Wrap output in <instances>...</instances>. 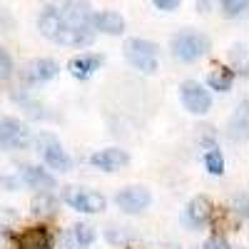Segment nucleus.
<instances>
[{"mask_svg":"<svg viewBox=\"0 0 249 249\" xmlns=\"http://www.w3.org/2000/svg\"><path fill=\"white\" fill-rule=\"evenodd\" d=\"M237 212L242 214V217H247V195H242V197H237Z\"/></svg>","mask_w":249,"mask_h":249,"instance_id":"nucleus-26","label":"nucleus"},{"mask_svg":"<svg viewBox=\"0 0 249 249\" xmlns=\"http://www.w3.org/2000/svg\"><path fill=\"white\" fill-rule=\"evenodd\" d=\"M130 237H132V234H127V232H120V234H117L115 230H107V239H110V242H120V244H122V242H127Z\"/></svg>","mask_w":249,"mask_h":249,"instance_id":"nucleus-25","label":"nucleus"},{"mask_svg":"<svg viewBox=\"0 0 249 249\" xmlns=\"http://www.w3.org/2000/svg\"><path fill=\"white\" fill-rule=\"evenodd\" d=\"M219 8H222V13L227 18H239V15L247 13V3H244V0H222Z\"/></svg>","mask_w":249,"mask_h":249,"instance_id":"nucleus-21","label":"nucleus"},{"mask_svg":"<svg viewBox=\"0 0 249 249\" xmlns=\"http://www.w3.org/2000/svg\"><path fill=\"white\" fill-rule=\"evenodd\" d=\"M170 48H172V55L177 60L192 62V60L210 53V37L202 33H195V30H182L170 40Z\"/></svg>","mask_w":249,"mask_h":249,"instance_id":"nucleus-2","label":"nucleus"},{"mask_svg":"<svg viewBox=\"0 0 249 249\" xmlns=\"http://www.w3.org/2000/svg\"><path fill=\"white\" fill-rule=\"evenodd\" d=\"M92 40H95V28H92V13L88 5L65 3L57 8L55 43L70 45V48H82V45H90Z\"/></svg>","mask_w":249,"mask_h":249,"instance_id":"nucleus-1","label":"nucleus"},{"mask_svg":"<svg viewBox=\"0 0 249 249\" xmlns=\"http://www.w3.org/2000/svg\"><path fill=\"white\" fill-rule=\"evenodd\" d=\"M204 164H207V170H210L212 175H222L224 172V157L217 147H210V152L204 155Z\"/></svg>","mask_w":249,"mask_h":249,"instance_id":"nucleus-19","label":"nucleus"},{"mask_svg":"<svg viewBox=\"0 0 249 249\" xmlns=\"http://www.w3.org/2000/svg\"><path fill=\"white\" fill-rule=\"evenodd\" d=\"M230 137L232 140H244L247 137V100L242 102V107H237L234 117L230 120Z\"/></svg>","mask_w":249,"mask_h":249,"instance_id":"nucleus-17","label":"nucleus"},{"mask_svg":"<svg viewBox=\"0 0 249 249\" xmlns=\"http://www.w3.org/2000/svg\"><path fill=\"white\" fill-rule=\"evenodd\" d=\"M13 75V60L8 55V50L0 48V82H5Z\"/></svg>","mask_w":249,"mask_h":249,"instance_id":"nucleus-22","label":"nucleus"},{"mask_svg":"<svg viewBox=\"0 0 249 249\" xmlns=\"http://www.w3.org/2000/svg\"><path fill=\"white\" fill-rule=\"evenodd\" d=\"M204 249H230V247H227V242L222 237H212L204 242Z\"/></svg>","mask_w":249,"mask_h":249,"instance_id":"nucleus-24","label":"nucleus"},{"mask_svg":"<svg viewBox=\"0 0 249 249\" xmlns=\"http://www.w3.org/2000/svg\"><path fill=\"white\" fill-rule=\"evenodd\" d=\"M55 207H57V202H55L50 195H45V192L33 199V212H35V214H50Z\"/></svg>","mask_w":249,"mask_h":249,"instance_id":"nucleus-20","label":"nucleus"},{"mask_svg":"<svg viewBox=\"0 0 249 249\" xmlns=\"http://www.w3.org/2000/svg\"><path fill=\"white\" fill-rule=\"evenodd\" d=\"M115 202H117L120 210L130 212V214H137L152 202V195H150V190H144V187H124V190L117 192Z\"/></svg>","mask_w":249,"mask_h":249,"instance_id":"nucleus-8","label":"nucleus"},{"mask_svg":"<svg viewBox=\"0 0 249 249\" xmlns=\"http://www.w3.org/2000/svg\"><path fill=\"white\" fill-rule=\"evenodd\" d=\"M15 249H53V237L45 227H30L15 237Z\"/></svg>","mask_w":249,"mask_h":249,"instance_id":"nucleus-9","label":"nucleus"},{"mask_svg":"<svg viewBox=\"0 0 249 249\" xmlns=\"http://www.w3.org/2000/svg\"><path fill=\"white\" fill-rule=\"evenodd\" d=\"M100 62H102L100 55H80V57H72L68 62V70L77 80H88V77L95 75V70L100 68Z\"/></svg>","mask_w":249,"mask_h":249,"instance_id":"nucleus-13","label":"nucleus"},{"mask_svg":"<svg viewBox=\"0 0 249 249\" xmlns=\"http://www.w3.org/2000/svg\"><path fill=\"white\" fill-rule=\"evenodd\" d=\"M155 8H157V10H164V13H170V10H177L179 3H177V0H155Z\"/></svg>","mask_w":249,"mask_h":249,"instance_id":"nucleus-23","label":"nucleus"},{"mask_svg":"<svg viewBox=\"0 0 249 249\" xmlns=\"http://www.w3.org/2000/svg\"><path fill=\"white\" fill-rule=\"evenodd\" d=\"M124 57L142 72H155L157 70V45L150 40L132 37L124 43Z\"/></svg>","mask_w":249,"mask_h":249,"instance_id":"nucleus-3","label":"nucleus"},{"mask_svg":"<svg viewBox=\"0 0 249 249\" xmlns=\"http://www.w3.org/2000/svg\"><path fill=\"white\" fill-rule=\"evenodd\" d=\"M62 199H65L72 210L77 212H85V214H95V212H102L105 210V197L92 192V190H82V187H68L62 192Z\"/></svg>","mask_w":249,"mask_h":249,"instance_id":"nucleus-4","label":"nucleus"},{"mask_svg":"<svg viewBox=\"0 0 249 249\" xmlns=\"http://www.w3.org/2000/svg\"><path fill=\"white\" fill-rule=\"evenodd\" d=\"M207 82H210L212 90L224 92V90L232 88V82H234V70H230V68H214V70L210 72V77H207Z\"/></svg>","mask_w":249,"mask_h":249,"instance_id":"nucleus-16","label":"nucleus"},{"mask_svg":"<svg viewBox=\"0 0 249 249\" xmlns=\"http://www.w3.org/2000/svg\"><path fill=\"white\" fill-rule=\"evenodd\" d=\"M92 28L107 35H120L124 30V18L115 10H100V13H92Z\"/></svg>","mask_w":249,"mask_h":249,"instance_id":"nucleus-11","label":"nucleus"},{"mask_svg":"<svg viewBox=\"0 0 249 249\" xmlns=\"http://www.w3.org/2000/svg\"><path fill=\"white\" fill-rule=\"evenodd\" d=\"M60 72V65L55 60H33L30 65L25 68V77L30 80V82H48V80H53L55 75Z\"/></svg>","mask_w":249,"mask_h":249,"instance_id":"nucleus-12","label":"nucleus"},{"mask_svg":"<svg viewBox=\"0 0 249 249\" xmlns=\"http://www.w3.org/2000/svg\"><path fill=\"white\" fill-rule=\"evenodd\" d=\"M179 95H182L184 107L190 110L192 115H204L207 110L212 107V97H210V92H207V90L199 85V82H195V80L182 82Z\"/></svg>","mask_w":249,"mask_h":249,"instance_id":"nucleus-6","label":"nucleus"},{"mask_svg":"<svg viewBox=\"0 0 249 249\" xmlns=\"http://www.w3.org/2000/svg\"><path fill=\"white\" fill-rule=\"evenodd\" d=\"M130 162V155L120 150V147H107V150H100L90 157V164H95V167L105 170V172H112V170H120L122 164Z\"/></svg>","mask_w":249,"mask_h":249,"instance_id":"nucleus-10","label":"nucleus"},{"mask_svg":"<svg viewBox=\"0 0 249 249\" xmlns=\"http://www.w3.org/2000/svg\"><path fill=\"white\" fill-rule=\"evenodd\" d=\"M30 142V130L15 117H0V147L23 150Z\"/></svg>","mask_w":249,"mask_h":249,"instance_id":"nucleus-5","label":"nucleus"},{"mask_svg":"<svg viewBox=\"0 0 249 249\" xmlns=\"http://www.w3.org/2000/svg\"><path fill=\"white\" fill-rule=\"evenodd\" d=\"M212 202H210V197L207 195H197L190 204H187V219H190L192 224H202V222H207L212 217Z\"/></svg>","mask_w":249,"mask_h":249,"instance_id":"nucleus-15","label":"nucleus"},{"mask_svg":"<svg viewBox=\"0 0 249 249\" xmlns=\"http://www.w3.org/2000/svg\"><path fill=\"white\" fill-rule=\"evenodd\" d=\"M37 150H40L43 160L50 164L53 170L65 172V170L72 167V160L68 157V152L60 147V142H57L53 135H40V137H37Z\"/></svg>","mask_w":249,"mask_h":249,"instance_id":"nucleus-7","label":"nucleus"},{"mask_svg":"<svg viewBox=\"0 0 249 249\" xmlns=\"http://www.w3.org/2000/svg\"><path fill=\"white\" fill-rule=\"evenodd\" d=\"M20 177H23V182L28 187H33V190H53L55 187V177L45 170H40V167H33V164H25L23 170H20Z\"/></svg>","mask_w":249,"mask_h":249,"instance_id":"nucleus-14","label":"nucleus"},{"mask_svg":"<svg viewBox=\"0 0 249 249\" xmlns=\"http://www.w3.org/2000/svg\"><path fill=\"white\" fill-rule=\"evenodd\" d=\"M95 237H97V232H95L92 224H77V227H72V242L77 244V249L80 247H90L95 242Z\"/></svg>","mask_w":249,"mask_h":249,"instance_id":"nucleus-18","label":"nucleus"}]
</instances>
